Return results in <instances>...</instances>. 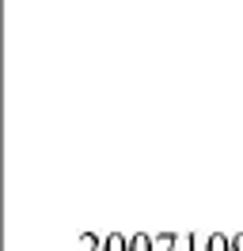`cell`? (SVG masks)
<instances>
[]
</instances>
